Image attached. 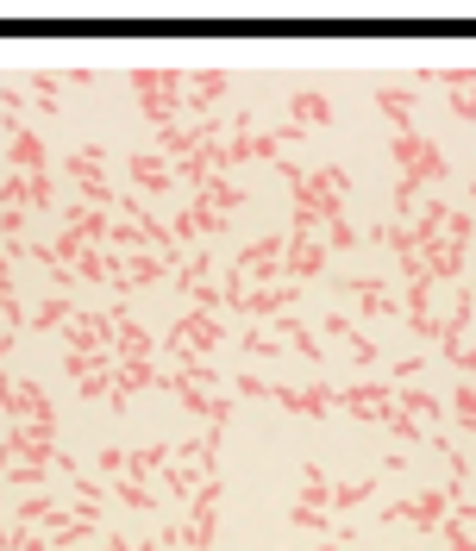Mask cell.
Returning a JSON list of instances; mask_svg holds the SVG:
<instances>
[{
  "mask_svg": "<svg viewBox=\"0 0 476 551\" xmlns=\"http://www.w3.org/2000/svg\"><path fill=\"white\" fill-rule=\"evenodd\" d=\"M132 94H138V113H145L157 132L188 119V76L182 69H132Z\"/></svg>",
  "mask_w": 476,
  "mask_h": 551,
  "instance_id": "1",
  "label": "cell"
},
{
  "mask_svg": "<svg viewBox=\"0 0 476 551\" xmlns=\"http://www.w3.org/2000/svg\"><path fill=\"white\" fill-rule=\"evenodd\" d=\"M464 489L458 483H445V489H420V495H408V501H389V508H376V520L383 526H420V533H439V520L451 514V501H458Z\"/></svg>",
  "mask_w": 476,
  "mask_h": 551,
  "instance_id": "2",
  "label": "cell"
},
{
  "mask_svg": "<svg viewBox=\"0 0 476 551\" xmlns=\"http://www.w3.org/2000/svg\"><path fill=\"white\" fill-rule=\"evenodd\" d=\"M213 526H220V476H207V483L195 489V501H188V526H182L188 551H207L213 545Z\"/></svg>",
  "mask_w": 476,
  "mask_h": 551,
  "instance_id": "3",
  "label": "cell"
},
{
  "mask_svg": "<svg viewBox=\"0 0 476 551\" xmlns=\"http://www.w3.org/2000/svg\"><path fill=\"white\" fill-rule=\"evenodd\" d=\"M339 414H351V420H389L395 414V389H389V382H345V389H339Z\"/></svg>",
  "mask_w": 476,
  "mask_h": 551,
  "instance_id": "4",
  "label": "cell"
},
{
  "mask_svg": "<svg viewBox=\"0 0 476 551\" xmlns=\"http://www.w3.org/2000/svg\"><path fill=\"white\" fill-rule=\"evenodd\" d=\"M270 401L289 407V414H301V420L339 414V389H332V382H307V389H270Z\"/></svg>",
  "mask_w": 476,
  "mask_h": 551,
  "instance_id": "5",
  "label": "cell"
},
{
  "mask_svg": "<svg viewBox=\"0 0 476 551\" xmlns=\"http://www.w3.org/2000/svg\"><path fill=\"white\" fill-rule=\"evenodd\" d=\"M289 307H301V282H270V289H251L238 301V320H282Z\"/></svg>",
  "mask_w": 476,
  "mask_h": 551,
  "instance_id": "6",
  "label": "cell"
},
{
  "mask_svg": "<svg viewBox=\"0 0 476 551\" xmlns=\"http://www.w3.org/2000/svg\"><path fill=\"white\" fill-rule=\"evenodd\" d=\"M157 376H163V364H157V357L119 364V370H113V395H107V407H113V414H126V401H132L138 389H157Z\"/></svg>",
  "mask_w": 476,
  "mask_h": 551,
  "instance_id": "7",
  "label": "cell"
},
{
  "mask_svg": "<svg viewBox=\"0 0 476 551\" xmlns=\"http://www.w3.org/2000/svg\"><path fill=\"white\" fill-rule=\"evenodd\" d=\"M470 326H476V295L464 289L458 301H451V314H445V326H439V351L458 364V351H464V339H470Z\"/></svg>",
  "mask_w": 476,
  "mask_h": 551,
  "instance_id": "8",
  "label": "cell"
},
{
  "mask_svg": "<svg viewBox=\"0 0 476 551\" xmlns=\"http://www.w3.org/2000/svg\"><path fill=\"white\" fill-rule=\"evenodd\" d=\"M326 238L314 232V238H289V276H282V282H314L320 270H326Z\"/></svg>",
  "mask_w": 476,
  "mask_h": 551,
  "instance_id": "9",
  "label": "cell"
},
{
  "mask_svg": "<svg viewBox=\"0 0 476 551\" xmlns=\"http://www.w3.org/2000/svg\"><path fill=\"white\" fill-rule=\"evenodd\" d=\"M345 295L364 307V314H401V295L389 289L383 276H351V282H345Z\"/></svg>",
  "mask_w": 476,
  "mask_h": 551,
  "instance_id": "10",
  "label": "cell"
},
{
  "mask_svg": "<svg viewBox=\"0 0 476 551\" xmlns=\"http://www.w3.org/2000/svg\"><path fill=\"white\" fill-rule=\"evenodd\" d=\"M226 94H232V76H226V69H201V76H188V113L201 119V113L220 107Z\"/></svg>",
  "mask_w": 476,
  "mask_h": 551,
  "instance_id": "11",
  "label": "cell"
},
{
  "mask_svg": "<svg viewBox=\"0 0 476 551\" xmlns=\"http://www.w3.org/2000/svg\"><path fill=\"white\" fill-rule=\"evenodd\" d=\"M7 157H13V176H44V163H51V151H44V138L32 126H19L7 138Z\"/></svg>",
  "mask_w": 476,
  "mask_h": 551,
  "instance_id": "12",
  "label": "cell"
},
{
  "mask_svg": "<svg viewBox=\"0 0 476 551\" xmlns=\"http://www.w3.org/2000/svg\"><path fill=\"white\" fill-rule=\"evenodd\" d=\"M332 119H339V107H332L320 88H301L295 101H289V126H301V132L307 126H332Z\"/></svg>",
  "mask_w": 476,
  "mask_h": 551,
  "instance_id": "13",
  "label": "cell"
},
{
  "mask_svg": "<svg viewBox=\"0 0 476 551\" xmlns=\"http://www.w3.org/2000/svg\"><path fill=\"white\" fill-rule=\"evenodd\" d=\"M445 220H451V207L433 195V201H420L414 207V220H408V232H414V245L426 251V245H439V238H445Z\"/></svg>",
  "mask_w": 476,
  "mask_h": 551,
  "instance_id": "14",
  "label": "cell"
},
{
  "mask_svg": "<svg viewBox=\"0 0 476 551\" xmlns=\"http://www.w3.org/2000/svg\"><path fill=\"white\" fill-rule=\"evenodd\" d=\"M433 151H439V145H433L426 132H395V138H389V157H395V170H401V176H414Z\"/></svg>",
  "mask_w": 476,
  "mask_h": 551,
  "instance_id": "15",
  "label": "cell"
},
{
  "mask_svg": "<svg viewBox=\"0 0 476 551\" xmlns=\"http://www.w3.org/2000/svg\"><path fill=\"white\" fill-rule=\"evenodd\" d=\"M270 332H276V339H282V351H289L295 345V357H307V364H326V357H320V339H314V332H307L295 314H282V320H270Z\"/></svg>",
  "mask_w": 476,
  "mask_h": 551,
  "instance_id": "16",
  "label": "cell"
},
{
  "mask_svg": "<svg viewBox=\"0 0 476 551\" xmlns=\"http://www.w3.org/2000/svg\"><path fill=\"white\" fill-rule=\"evenodd\" d=\"M326 332H332V339H339V345H351V357H357V364H376V345L364 339V332H357V320L351 314H339V307H332V314H326Z\"/></svg>",
  "mask_w": 476,
  "mask_h": 551,
  "instance_id": "17",
  "label": "cell"
},
{
  "mask_svg": "<svg viewBox=\"0 0 476 551\" xmlns=\"http://www.w3.org/2000/svg\"><path fill=\"white\" fill-rule=\"evenodd\" d=\"M126 170H132V188H145V195H170V182H176V170L163 157H132Z\"/></svg>",
  "mask_w": 476,
  "mask_h": 551,
  "instance_id": "18",
  "label": "cell"
},
{
  "mask_svg": "<svg viewBox=\"0 0 476 551\" xmlns=\"http://www.w3.org/2000/svg\"><path fill=\"white\" fill-rule=\"evenodd\" d=\"M113 357H119V364H138V357H157V339H151L145 326H132V320H126V326L113 332Z\"/></svg>",
  "mask_w": 476,
  "mask_h": 551,
  "instance_id": "19",
  "label": "cell"
},
{
  "mask_svg": "<svg viewBox=\"0 0 476 551\" xmlns=\"http://www.w3.org/2000/svg\"><path fill=\"white\" fill-rule=\"evenodd\" d=\"M201 201H207L213 213H226V220H232V213H238V207H251V195H245V188H238L232 176H213V182L201 188Z\"/></svg>",
  "mask_w": 476,
  "mask_h": 551,
  "instance_id": "20",
  "label": "cell"
},
{
  "mask_svg": "<svg viewBox=\"0 0 476 551\" xmlns=\"http://www.w3.org/2000/svg\"><path fill=\"white\" fill-rule=\"evenodd\" d=\"M376 113H383L395 132H414V101H408V88H376Z\"/></svg>",
  "mask_w": 476,
  "mask_h": 551,
  "instance_id": "21",
  "label": "cell"
},
{
  "mask_svg": "<svg viewBox=\"0 0 476 551\" xmlns=\"http://www.w3.org/2000/svg\"><path fill=\"white\" fill-rule=\"evenodd\" d=\"M170 458H176V445H138L132 458H126V476H132V483H145V476H157Z\"/></svg>",
  "mask_w": 476,
  "mask_h": 551,
  "instance_id": "22",
  "label": "cell"
},
{
  "mask_svg": "<svg viewBox=\"0 0 476 551\" xmlns=\"http://www.w3.org/2000/svg\"><path fill=\"white\" fill-rule=\"evenodd\" d=\"M113 501H126V508H138V514H157L163 501H157V489L151 483H132V476H113V489H107Z\"/></svg>",
  "mask_w": 476,
  "mask_h": 551,
  "instance_id": "23",
  "label": "cell"
},
{
  "mask_svg": "<svg viewBox=\"0 0 476 551\" xmlns=\"http://www.w3.org/2000/svg\"><path fill=\"white\" fill-rule=\"evenodd\" d=\"M307 182H314L320 195H332V201L351 195V170H345V163H320V170H307Z\"/></svg>",
  "mask_w": 476,
  "mask_h": 551,
  "instance_id": "24",
  "label": "cell"
},
{
  "mask_svg": "<svg viewBox=\"0 0 476 551\" xmlns=\"http://www.w3.org/2000/svg\"><path fill=\"white\" fill-rule=\"evenodd\" d=\"M301 508H326V514H332V483H326V470H320V464H307V470H301Z\"/></svg>",
  "mask_w": 476,
  "mask_h": 551,
  "instance_id": "25",
  "label": "cell"
},
{
  "mask_svg": "<svg viewBox=\"0 0 476 551\" xmlns=\"http://www.w3.org/2000/svg\"><path fill=\"white\" fill-rule=\"evenodd\" d=\"M395 407H401V414H414L420 426H439V395H426V389H401Z\"/></svg>",
  "mask_w": 476,
  "mask_h": 551,
  "instance_id": "26",
  "label": "cell"
},
{
  "mask_svg": "<svg viewBox=\"0 0 476 551\" xmlns=\"http://www.w3.org/2000/svg\"><path fill=\"white\" fill-rule=\"evenodd\" d=\"M69 314H76V307H69L63 295H51V301H44V307H32V332H57V326H69Z\"/></svg>",
  "mask_w": 476,
  "mask_h": 551,
  "instance_id": "27",
  "label": "cell"
},
{
  "mask_svg": "<svg viewBox=\"0 0 476 551\" xmlns=\"http://www.w3.org/2000/svg\"><path fill=\"white\" fill-rule=\"evenodd\" d=\"M201 282H213V257H201V251H188V263H182V270H176V289H182V295H195Z\"/></svg>",
  "mask_w": 476,
  "mask_h": 551,
  "instance_id": "28",
  "label": "cell"
},
{
  "mask_svg": "<svg viewBox=\"0 0 476 551\" xmlns=\"http://www.w3.org/2000/svg\"><path fill=\"white\" fill-rule=\"evenodd\" d=\"M101 157H107L101 145H82L76 157H63V176H69V182H88V176H101Z\"/></svg>",
  "mask_w": 476,
  "mask_h": 551,
  "instance_id": "29",
  "label": "cell"
},
{
  "mask_svg": "<svg viewBox=\"0 0 476 551\" xmlns=\"http://www.w3.org/2000/svg\"><path fill=\"white\" fill-rule=\"evenodd\" d=\"M376 245H389V257H395V263H408V257H420V245H414V232L401 226V220H395V226H383V232H376Z\"/></svg>",
  "mask_w": 476,
  "mask_h": 551,
  "instance_id": "30",
  "label": "cell"
},
{
  "mask_svg": "<svg viewBox=\"0 0 476 551\" xmlns=\"http://www.w3.org/2000/svg\"><path fill=\"white\" fill-rule=\"evenodd\" d=\"M451 414H458L464 433H476V376H464L458 389H451Z\"/></svg>",
  "mask_w": 476,
  "mask_h": 551,
  "instance_id": "31",
  "label": "cell"
},
{
  "mask_svg": "<svg viewBox=\"0 0 476 551\" xmlns=\"http://www.w3.org/2000/svg\"><path fill=\"white\" fill-rule=\"evenodd\" d=\"M44 476H51V464H44V458H19L13 470H7V483H19V489H44Z\"/></svg>",
  "mask_w": 476,
  "mask_h": 551,
  "instance_id": "32",
  "label": "cell"
},
{
  "mask_svg": "<svg viewBox=\"0 0 476 551\" xmlns=\"http://www.w3.org/2000/svg\"><path fill=\"white\" fill-rule=\"evenodd\" d=\"M32 207H38V213H44V207H63V201H57L51 170H44V176H26V213H32Z\"/></svg>",
  "mask_w": 476,
  "mask_h": 551,
  "instance_id": "33",
  "label": "cell"
},
{
  "mask_svg": "<svg viewBox=\"0 0 476 551\" xmlns=\"http://www.w3.org/2000/svg\"><path fill=\"white\" fill-rule=\"evenodd\" d=\"M370 495H376V476H357V483H339V489H332V508H364Z\"/></svg>",
  "mask_w": 476,
  "mask_h": 551,
  "instance_id": "34",
  "label": "cell"
},
{
  "mask_svg": "<svg viewBox=\"0 0 476 551\" xmlns=\"http://www.w3.org/2000/svg\"><path fill=\"white\" fill-rule=\"evenodd\" d=\"M320 238H326V251H351V245H357V226L339 213V220H326V226H320Z\"/></svg>",
  "mask_w": 476,
  "mask_h": 551,
  "instance_id": "35",
  "label": "cell"
},
{
  "mask_svg": "<svg viewBox=\"0 0 476 551\" xmlns=\"http://www.w3.org/2000/svg\"><path fill=\"white\" fill-rule=\"evenodd\" d=\"M289 526H314V533H332V526H339V514H326V508H289Z\"/></svg>",
  "mask_w": 476,
  "mask_h": 551,
  "instance_id": "36",
  "label": "cell"
},
{
  "mask_svg": "<svg viewBox=\"0 0 476 551\" xmlns=\"http://www.w3.org/2000/svg\"><path fill=\"white\" fill-rule=\"evenodd\" d=\"M439 539H445L451 551H476V539H470V526H464V520H451V514L439 520Z\"/></svg>",
  "mask_w": 476,
  "mask_h": 551,
  "instance_id": "37",
  "label": "cell"
},
{
  "mask_svg": "<svg viewBox=\"0 0 476 551\" xmlns=\"http://www.w3.org/2000/svg\"><path fill=\"white\" fill-rule=\"evenodd\" d=\"M445 245L470 251V213H464V207H451V220H445Z\"/></svg>",
  "mask_w": 476,
  "mask_h": 551,
  "instance_id": "38",
  "label": "cell"
},
{
  "mask_svg": "<svg viewBox=\"0 0 476 551\" xmlns=\"http://www.w3.org/2000/svg\"><path fill=\"white\" fill-rule=\"evenodd\" d=\"M238 345H245L251 357H276V351H282V339H276V332H264V326H257V332H245Z\"/></svg>",
  "mask_w": 476,
  "mask_h": 551,
  "instance_id": "39",
  "label": "cell"
},
{
  "mask_svg": "<svg viewBox=\"0 0 476 551\" xmlns=\"http://www.w3.org/2000/svg\"><path fill=\"white\" fill-rule=\"evenodd\" d=\"M126 458H132V451H119V445H107L101 458H94V470H101V476H126Z\"/></svg>",
  "mask_w": 476,
  "mask_h": 551,
  "instance_id": "40",
  "label": "cell"
},
{
  "mask_svg": "<svg viewBox=\"0 0 476 551\" xmlns=\"http://www.w3.org/2000/svg\"><path fill=\"white\" fill-rule=\"evenodd\" d=\"M0 207H26V176H7V182H0Z\"/></svg>",
  "mask_w": 476,
  "mask_h": 551,
  "instance_id": "41",
  "label": "cell"
},
{
  "mask_svg": "<svg viewBox=\"0 0 476 551\" xmlns=\"http://www.w3.org/2000/svg\"><path fill=\"white\" fill-rule=\"evenodd\" d=\"M270 389H276V382H264V376H238V395H245V401H270Z\"/></svg>",
  "mask_w": 476,
  "mask_h": 551,
  "instance_id": "42",
  "label": "cell"
},
{
  "mask_svg": "<svg viewBox=\"0 0 476 551\" xmlns=\"http://www.w3.org/2000/svg\"><path fill=\"white\" fill-rule=\"evenodd\" d=\"M13 389H19V376L0 370V420H13Z\"/></svg>",
  "mask_w": 476,
  "mask_h": 551,
  "instance_id": "43",
  "label": "cell"
},
{
  "mask_svg": "<svg viewBox=\"0 0 476 551\" xmlns=\"http://www.w3.org/2000/svg\"><path fill=\"white\" fill-rule=\"evenodd\" d=\"M458 376H476V332H470L464 351H458Z\"/></svg>",
  "mask_w": 476,
  "mask_h": 551,
  "instance_id": "44",
  "label": "cell"
},
{
  "mask_svg": "<svg viewBox=\"0 0 476 551\" xmlns=\"http://www.w3.org/2000/svg\"><path fill=\"white\" fill-rule=\"evenodd\" d=\"M420 364H426V357H401V364H395V382H414V376H420Z\"/></svg>",
  "mask_w": 476,
  "mask_h": 551,
  "instance_id": "45",
  "label": "cell"
},
{
  "mask_svg": "<svg viewBox=\"0 0 476 551\" xmlns=\"http://www.w3.org/2000/svg\"><path fill=\"white\" fill-rule=\"evenodd\" d=\"M0 289H13V257L0 251Z\"/></svg>",
  "mask_w": 476,
  "mask_h": 551,
  "instance_id": "46",
  "label": "cell"
},
{
  "mask_svg": "<svg viewBox=\"0 0 476 551\" xmlns=\"http://www.w3.org/2000/svg\"><path fill=\"white\" fill-rule=\"evenodd\" d=\"M101 551H132V545H126V539H107V545H101Z\"/></svg>",
  "mask_w": 476,
  "mask_h": 551,
  "instance_id": "47",
  "label": "cell"
},
{
  "mask_svg": "<svg viewBox=\"0 0 476 551\" xmlns=\"http://www.w3.org/2000/svg\"><path fill=\"white\" fill-rule=\"evenodd\" d=\"M138 551H170V545H163V539H145V545H138Z\"/></svg>",
  "mask_w": 476,
  "mask_h": 551,
  "instance_id": "48",
  "label": "cell"
},
{
  "mask_svg": "<svg viewBox=\"0 0 476 551\" xmlns=\"http://www.w3.org/2000/svg\"><path fill=\"white\" fill-rule=\"evenodd\" d=\"M339 545H351V533H339V539H332V545H320V551H339Z\"/></svg>",
  "mask_w": 476,
  "mask_h": 551,
  "instance_id": "49",
  "label": "cell"
},
{
  "mask_svg": "<svg viewBox=\"0 0 476 551\" xmlns=\"http://www.w3.org/2000/svg\"><path fill=\"white\" fill-rule=\"evenodd\" d=\"M470 201H476V182H470Z\"/></svg>",
  "mask_w": 476,
  "mask_h": 551,
  "instance_id": "50",
  "label": "cell"
},
{
  "mask_svg": "<svg viewBox=\"0 0 476 551\" xmlns=\"http://www.w3.org/2000/svg\"><path fill=\"white\" fill-rule=\"evenodd\" d=\"M470 539H476V526H470Z\"/></svg>",
  "mask_w": 476,
  "mask_h": 551,
  "instance_id": "51",
  "label": "cell"
},
{
  "mask_svg": "<svg viewBox=\"0 0 476 551\" xmlns=\"http://www.w3.org/2000/svg\"><path fill=\"white\" fill-rule=\"evenodd\" d=\"M470 295H476V282H470Z\"/></svg>",
  "mask_w": 476,
  "mask_h": 551,
  "instance_id": "52",
  "label": "cell"
}]
</instances>
